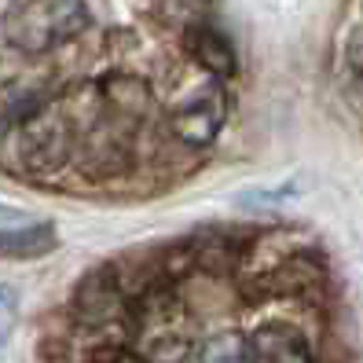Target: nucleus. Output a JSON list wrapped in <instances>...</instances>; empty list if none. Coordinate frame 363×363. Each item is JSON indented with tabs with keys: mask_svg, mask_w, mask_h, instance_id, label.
<instances>
[{
	"mask_svg": "<svg viewBox=\"0 0 363 363\" xmlns=\"http://www.w3.org/2000/svg\"><path fill=\"white\" fill-rule=\"evenodd\" d=\"M92 26V11L84 0H26L8 18V40L30 55L52 52Z\"/></svg>",
	"mask_w": 363,
	"mask_h": 363,
	"instance_id": "obj_1",
	"label": "nucleus"
},
{
	"mask_svg": "<svg viewBox=\"0 0 363 363\" xmlns=\"http://www.w3.org/2000/svg\"><path fill=\"white\" fill-rule=\"evenodd\" d=\"M67 151H70V129L52 111H30L8 133V155H15V165L30 169V173H48V169L62 165Z\"/></svg>",
	"mask_w": 363,
	"mask_h": 363,
	"instance_id": "obj_2",
	"label": "nucleus"
},
{
	"mask_svg": "<svg viewBox=\"0 0 363 363\" xmlns=\"http://www.w3.org/2000/svg\"><path fill=\"white\" fill-rule=\"evenodd\" d=\"M224 118H228V99H224L220 81L217 77H202L195 89L180 99L177 114H173V133L180 136V143L202 151V147H209L213 140L220 136Z\"/></svg>",
	"mask_w": 363,
	"mask_h": 363,
	"instance_id": "obj_3",
	"label": "nucleus"
},
{
	"mask_svg": "<svg viewBox=\"0 0 363 363\" xmlns=\"http://www.w3.org/2000/svg\"><path fill=\"white\" fill-rule=\"evenodd\" d=\"M253 363H312L305 334L290 323H264L250 337Z\"/></svg>",
	"mask_w": 363,
	"mask_h": 363,
	"instance_id": "obj_4",
	"label": "nucleus"
},
{
	"mask_svg": "<svg viewBox=\"0 0 363 363\" xmlns=\"http://www.w3.org/2000/svg\"><path fill=\"white\" fill-rule=\"evenodd\" d=\"M187 48H191V55H195L199 67H206V74L217 77V81H224V77H231L235 70H239V59H235L231 40L224 33H217V30H209V26L191 30Z\"/></svg>",
	"mask_w": 363,
	"mask_h": 363,
	"instance_id": "obj_5",
	"label": "nucleus"
},
{
	"mask_svg": "<svg viewBox=\"0 0 363 363\" xmlns=\"http://www.w3.org/2000/svg\"><path fill=\"white\" fill-rule=\"evenodd\" d=\"M59 246V235L52 224H30V228H11L0 231V261H33L45 257Z\"/></svg>",
	"mask_w": 363,
	"mask_h": 363,
	"instance_id": "obj_6",
	"label": "nucleus"
},
{
	"mask_svg": "<svg viewBox=\"0 0 363 363\" xmlns=\"http://www.w3.org/2000/svg\"><path fill=\"white\" fill-rule=\"evenodd\" d=\"M191 363H253L250 337L242 330H217L213 337L202 341Z\"/></svg>",
	"mask_w": 363,
	"mask_h": 363,
	"instance_id": "obj_7",
	"label": "nucleus"
},
{
	"mask_svg": "<svg viewBox=\"0 0 363 363\" xmlns=\"http://www.w3.org/2000/svg\"><path fill=\"white\" fill-rule=\"evenodd\" d=\"M11 323H15V294L0 286V341L11 334Z\"/></svg>",
	"mask_w": 363,
	"mask_h": 363,
	"instance_id": "obj_8",
	"label": "nucleus"
}]
</instances>
